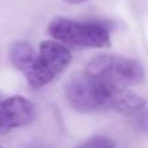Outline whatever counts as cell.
<instances>
[{"label": "cell", "instance_id": "obj_1", "mask_svg": "<svg viewBox=\"0 0 148 148\" xmlns=\"http://www.w3.org/2000/svg\"><path fill=\"white\" fill-rule=\"evenodd\" d=\"M116 90L97 76L84 71L74 74L67 82L65 99L73 109L82 113L109 110Z\"/></svg>", "mask_w": 148, "mask_h": 148}, {"label": "cell", "instance_id": "obj_2", "mask_svg": "<svg viewBox=\"0 0 148 148\" xmlns=\"http://www.w3.org/2000/svg\"><path fill=\"white\" fill-rule=\"evenodd\" d=\"M86 71L95 74L116 89H128L145 80V70L141 62L122 55H97L92 58Z\"/></svg>", "mask_w": 148, "mask_h": 148}, {"label": "cell", "instance_id": "obj_3", "mask_svg": "<svg viewBox=\"0 0 148 148\" xmlns=\"http://www.w3.org/2000/svg\"><path fill=\"white\" fill-rule=\"evenodd\" d=\"M48 34L54 39L76 48H105L110 45L109 31L95 22L54 18L48 25Z\"/></svg>", "mask_w": 148, "mask_h": 148}, {"label": "cell", "instance_id": "obj_4", "mask_svg": "<svg viewBox=\"0 0 148 148\" xmlns=\"http://www.w3.org/2000/svg\"><path fill=\"white\" fill-rule=\"evenodd\" d=\"M70 62L71 52L65 47V44L57 39L42 41L35 62L25 73L26 80L31 87L41 89L57 79Z\"/></svg>", "mask_w": 148, "mask_h": 148}, {"label": "cell", "instance_id": "obj_5", "mask_svg": "<svg viewBox=\"0 0 148 148\" xmlns=\"http://www.w3.org/2000/svg\"><path fill=\"white\" fill-rule=\"evenodd\" d=\"M35 118L32 102L23 96L3 97L0 93V134L31 123Z\"/></svg>", "mask_w": 148, "mask_h": 148}, {"label": "cell", "instance_id": "obj_6", "mask_svg": "<svg viewBox=\"0 0 148 148\" xmlns=\"http://www.w3.org/2000/svg\"><path fill=\"white\" fill-rule=\"evenodd\" d=\"M145 108V99L128 89H118L113 95L110 109L123 115H135Z\"/></svg>", "mask_w": 148, "mask_h": 148}, {"label": "cell", "instance_id": "obj_7", "mask_svg": "<svg viewBox=\"0 0 148 148\" xmlns=\"http://www.w3.org/2000/svg\"><path fill=\"white\" fill-rule=\"evenodd\" d=\"M36 55L38 54L35 52L34 47L26 41H16L9 47V60L12 65L23 74L32 67Z\"/></svg>", "mask_w": 148, "mask_h": 148}, {"label": "cell", "instance_id": "obj_8", "mask_svg": "<svg viewBox=\"0 0 148 148\" xmlns=\"http://www.w3.org/2000/svg\"><path fill=\"white\" fill-rule=\"evenodd\" d=\"M115 145H116V142L112 141L106 135H93L92 138H89L87 141H84L82 144V147H87V148H109V147H115Z\"/></svg>", "mask_w": 148, "mask_h": 148}, {"label": "cell", "instance_id": "obj_9", "mask_svg": "<svg viewBox=\"0 0 148 148\" xmlns=\"http://www.w3.org/2000/svg\"><path fill=\"white\" fill-rule=\"evenodd\" d=\"M135 118H134V123H135V126L139 129V131H142V132H148V109H142V110H139L138 113H135L134 115Z\"/></svg>", "mask_w": 148, "mask_h": 148}, {"label": "cell", "instance_id": "obj_10", "mask_svg": "<svg viewBox=\"0 0 148 148\" xmlns=\"http://www.w3.org/2000/svg\"><path fill=\"white\" fill-rule=\"evenodd\" d=\"M64 2H67V3H71V5H80V3H84V2H87V0H64Z\"/></svg>", "mask_w": 148, "mask_h": 148}]
</instances>
